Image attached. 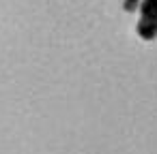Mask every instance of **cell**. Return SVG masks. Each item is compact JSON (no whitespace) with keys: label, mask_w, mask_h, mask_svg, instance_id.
<instances>
[{"label":"cell","mask_w":157,"mask_h":154,"mask_svg":"<svg viewBox=\"0 0 157 154\" xmlns=\"http://www.w3.org/2000/svg\"><path fill=\"white\" fill-rule=\"evenodd\" d=\"M138 34L144 41H153L157 37V0H142Z\"/></svg>","instance_id":"cell-1"},{"label":"cell","mask_w":157,"mask_h":154,"mask_svg":"<svg viewBox=\"0 0 157 154\" xmlns=\"http://www.w3.org/2000/svg\"><path fill=\"white\" fill-rule=\"evenodd\" d=\"M140 5H142V0H123V7L129 13H133L136 9H140Z\"/></svg>","instance_id":"cell-2"}]
</instances>
